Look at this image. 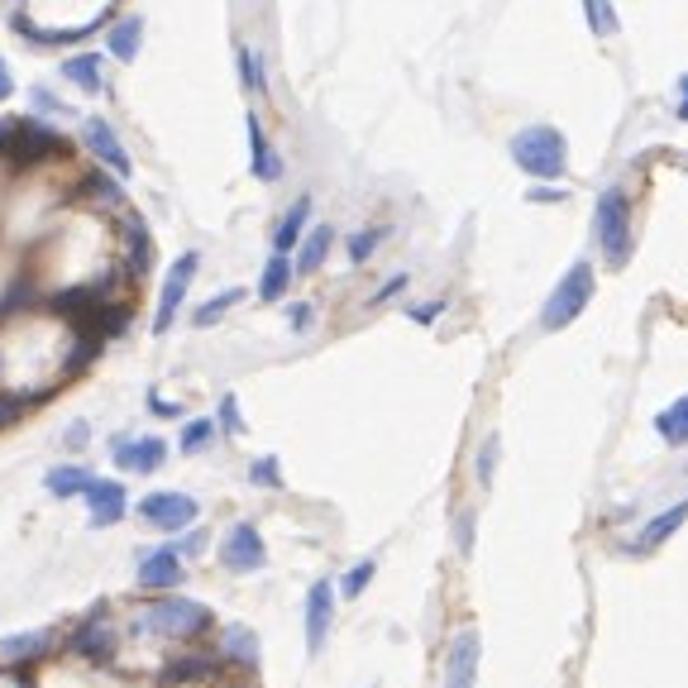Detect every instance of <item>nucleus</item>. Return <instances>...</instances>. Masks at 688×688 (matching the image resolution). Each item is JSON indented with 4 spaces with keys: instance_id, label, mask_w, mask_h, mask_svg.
<instances>
[{
    "instance_id": "nucleus-23",
    "label": "nucleus",
    "mask_w": 688,
    "mask_h": 688,
    "mask_svg": "<svg viewBox=\"0 0 688 688\" xmlns=\"http://www.w3.org/2000/svg\"><path fill=\"white\" fill-rule=\"evenodd\" d=\"M43 651H53V631H20V636H6L0 641V659L20 665V659H34Z\"/></svg>"
},
{
    "instance_id": "nucleus-11",
    "label": "nucleus",
    "mask_w": 688,
    "mask_h": 688,
    "mask_svg": "<svg viewBox=\"0 0 688 688\" xmlns=\"http://www.w3.org/2000/svg\"><path fill=\"white\" fill-rule=\"evenodd\" d=\"M110 450H115V464H120V469H129V473H153L168 459V440L163 436H139V440L135 436H120Z\"/></svg>"
},
{
    "instance_id": "nucleus-49",
    "label": "nucleus",
    "mask_w": 688,
    "mask_h": 688,
    "mask_svg": "<svg viewBox=\"0 0 688 688\" xmlns=\"http://www.w3.org/2000/svg\"><path fill=\"white\" fill-rule=\"evenodd\" d=\"M149 411H158V416H178V407H172V401H163V397H149Z\"/></svg>"
},
{
    "instance_id": "nucleus-26",
    "label": "nucleus",
    "mask_w": 688,
    "mask_h": 688,
    "mask_svg": "<svg viewBox=\"0 0 688 688\" xmlns=\"http://www.w3.org/2000/svg\"><path fill=\"white\" fill-rule=\"evenodd\" d=\"M655 430H659V440L665 444H688V393L674 397L669 407L655 416Z\"/></svg>"
},
{
    "instance_id": "nucleus-28",
    "label": "nucleus",
    "mask_w": 688,
    "mask_h": 688,
    "mask_svg": "<svg viewBox=\"0 0 688 688\" xmlns=\"http://www.w3.org/2000/svg\"><path fill=\"white\" fill-rule=\"evenodd\" d=\"M583 14H588V29H593L598 39H612L616 29H622V20H616L612 0H583Z\"/></svg>"
},
{
    "instance_id": "nucleus-47",
    "label": "nucleus",
    "mask_w": 688,
    "mask_h": 688,
    "mask_svg": "<svg viewBox=\"0 0 688 688\" xmlns=\"http://www.w3.org/2000/svg\"><path fill=\"white\" fill-rule=\"evenodd\" d=\"M530 201H559V186H530Z\"/></svg>"
},
{
    "instance_id": "nucleus-35",
    "label": "nucleus",
    "mask_w": 688,
    "mask_h": 688,
    "mask_svg": "<svg viewBox=\"0 0 688 688\" xmlns=\"http://www.w3.org/2000/svg\"><path fill=\"white\" fill-rule=\"evenodd\" d=\"M249 479H254L258 487H278V483H282V469H278V459H272V454H264V459H254Z\"/></svg>"
},
{
    "instance_id": "nucleus-40",
    "label": "nucleus",
    "mask_w": 688,
    "mask_h": 688,
    "mask_svg": "<svg viewBox=\"0 0 688 688\" xmlns=\"http://www.w3.org/2000/svg\"><path fill=\"white\" fill-rule=\"evenodd\" d=\"M440 311H444V301H426V307H411V321H416V325H430Z\"/></svg>"
},
{
    "instance_id": "nucleus-37",
    "label": "nucleus",
    "mask_w": 688,
    "mask_h": 688,
    "mask_svg": "<svg viewBox=\"0 0 688 688\" xmlns=\"http://www.w3.org/2000/svg\"><path fill=\"white\" fill-rule=\"evenodd\" d=\"M493 464H497V436H487L479 450V483H493Z\"/></svg>"
},
{
    "instance_id": "nucleus-32",
    "label": "nucleus",
    "mask_w": 688,
    "mask_h": 688,
    "mask_svg": "<svg viewBox=\"0 0 688 688\" xmlns=\"http://www.w3.org/2000/svg\"><path fill=\"white\" fill-rule=\"evenodd\" d=\"M373 573H378V565H373V559H358V565L340 579V593H344V598H358V593H364V588L373 583Z\"/></svg>"
},
{
    "instance_id": "nucleus-42",
    "label": "nucleus",
    "mask_w": 688,
    "mask_h": 688,
    "mask_svg": "<svg viewBox=\"0 0 688 688\" xmlns=\"http://www.w3.org/2000/svg\"><path fill=\"white\" fill-rule=\"evenodd\" d=\"M67 444H72V450H82V444L86 440H92V426H86V421H77V426H67V436H63Z\"/></svg>"
},
{
    "instance_id": "nucleus-13",
    "label": "nucleus",
    "mask_w": 688,
    "mask_h": 688,
    "mask_svg": "<svg viewBox=\"0 0 688 688\" xmlns=\"http://www.w3.org/2000/svg\"><path fill=\"white\" fill-rule=\"evenodd\" d=\"M67 651L72 655H82V659H110L115 655V626L106 622V612H92L86 622L77 626V636L67 641Z\"/></svg>"
},
{
    "instance_id": "nucleus-39",
    "label": "nucleus",
    "mask_w": 688,
    "mask_h": 688,
    "mask_svg": "<svg viewBox=\"0 0 688 688\" xmlns=\"http://www.w3.org/2000/svg\"><path fill=\"white\" fill-rule=\"evenodd\" d=\"M407 282H411V278H407V272H397V278H393V282H383V287H378V292H373V307H383V301H387V297L407 292Z\"/></svg>"
},
{
    "instance_id": "nucleus-2",
    "label": "nucleus",
    "mask_w": 688,
    "mask_h": 688,
    "mask_svg": "<svg viewBox=\"0 0 688 688\" xmlns=\"http://www.w3.org/2000/svg\"><path fill=\"white\" fill-rule=\"evenodd\" d=\"M593 292H598V278H593V264L588 258H579L565 278L555 282V292L545 297V307H540V330H565V325H573L583 315V307L593 301Z\"/></svg>"
},
{
    "instance_id": "nucleus-6",
    "label": "nucleus",
    "mask_w": 688,
    "mask_h": 688,
    "mask_svg": "<svg viewBox=\"0 0 688 688\" xmlns=\"http://www.w3.org/2000/svg\"><path fill=\"white\" fill-rule=\"evenodd\" d=\"M82 143H86V153H92L96 163H106V172H115V178H129V172H135V163H129L120 135H115V125L100 120V115H86Z\"/></svg>"
},
{
    "instance_id": "nucleus-15",
    "label": "nucleus",
    "mask_w": 688,
    "mask_h": 688,
    "mask_svg": "<svg viewBox=\"0 0 688 688\" xmlns=\"http://www.w3.org/2000/svg\"><path fill=\"white\" fill-rule=\"evenodd\" d=\"M330 616H335V583H315L307 593V651H321L330 636Z\"/></svg>"
},
{
    "instance_id": "nucleus-44",
    "label": "nucleus",
    "mask_w": 688,
    "mask_h": 688,
    "mask_svg": "<svg viewBox=\"0 0 688 688\" xmlns=\"http://www.w3.org/2000/svg\"><path fill=\"white\" fill-rule=\"evenodd\" d=\"M14 416H20V401H14V397H6V393H0V430H6V426L14 421Z\"/></svg>"
},
{
    "instance_id": "nucleus-25",
    "label": "nucleus",
    "mask_w": 688,
    "mask_h": 688,
    "mask_svg": "<svg viewBox=\"0 0 688 688\" xmlns=\"http://www.w3.org/2000/svg\"><path fill=\"white\" fill-rule=\"evenodd\" d=\"M63 77L72 86H82L86 96L92 92H106V82H100V53H77V57H67L63 63Z\"/></svg>"
},
{
    "instance_id": "nucleus-34",
    "label": "nucleus",
    "mask_w": 688,
    "mask_h": 688,
    "mask_svg": "<svg viewBox=\"0 0 688 688\" xmlns=\"http://www.w3.org/2000/svg\"><path fill=\"white\" fill-rule=\"evenodd\" d=\"M206 674H211V659L192 655V659H178V665L168 669V684H182V679H206Z\"/></svg>"
},
{
    "instance_id": "nucleus-38",
    "label": "nucleus",
    "mask_w": 688,
    "mask_h": 688,
    "mask_svg": "<svg viewBox=\"0 0 688 688\" xmlns=\"http://www.w3.org/2000/svg\"><path fill=\"white\" fill-rule=\"evenodd\" d=\"M172 550H178V555H201V550H206V530H186Z\"/></svg>"
},
{
    "instance_id": "nucleus-10",
    "label": "nucleus",
    "mask_w": 688,
    "mask_h": 688,
    "mask_svg": "<svg viewBox=\"0 0 688 688\" xmlns=\"http://www.w3.org/2000/svg\"><path fill=\"white\" fill-rule=\"evenodd\" d=\"M479 631H459L450 641V655H444V688H473L479 684Z\"/></svg>"
},
{
    "instance_id": "nucleus-46",
    "label": "nucleus",
    "mask_w": 688,
    "mask_h": 688,
    "mask_svg": "<svg viewBox=\"0 0 688 688\" xmlns=\"http://www.w3.org/2000/svg\"><path fill=\"white\" fill-rule=\"evenodd\" d=\"M10 92H14V77H10V63H6V57H0V106H6V100H10Z\"/></svg>"
},
{
    "instance_id": "nucleus-19",
    "label": "nucleus",
    "mask_w": 688,
    "mask_h": 688,
    "mask_svg": "<svg viewBox=\"0 0 688 688\" xmlns=\"http://www.w3.org/2000/svg\"><path fill=\"white\" fill-rule=\"evenodd\" d=\"M139 43H143V14H125V20L110 24V34H106L110 57H120V63H135V57H139Z\"/></svg>"
},
{
    "instance_id": "nucleus-30",
    "label": "nucleus",
    "mask_w": 688,
    "mask_h": 688,
    "mask_svg": "<svg viewBox=\"0 0 688 688\" xmlns=\"http://www.w3.org/2000/svg\"><path fill=\"white\" fill-rule=\"evenodd\" d=\"M235 63H239V77H244V92H268V82H264V63H258V53L249 49V43H239V53H235Z\"/></svg>"
},
{
    "instance_id": "nucleus-5",
    "label": "nucleus",
    "mask_w": 688,
    "mask_h": 688,
    "mask_svg": "<svg viewBox=\"0 0 688 688\" xmlns=\"http://www.w3.org/2000/svg\"><path fill=\"white\" fill-rule=\"evenodd\" d=\"M201 272V254L186 249L172 258V268L163 272V297H158V315H153V330L163 335V330H172V321H178L182 301H186V287H192V278Z\"/></svg>"
},
{
    "instance_id": "nucleus-41",
    "label": "nucleus",
    "mask_w": 688,
    "mask_h": 688,
    "mask_svg": "<svg viewBox=\"0 0 688 688\" xmlns=\"http://www.w3.org/2000/svg\"><path fill=\"white\" fill-rule=\"evenodd\" d=\"M34 106H39V110H53V115H72L67 100H57V96H49V92H34Z\"/></svg>"
},
{
    "instance_id": "nucleus-48",
    "label": "nucleus",
    "mask_w": 688,
    "mask_h": 688,
    "mask_svg": "<svg viewBox=\"0 0 688 688\" xmlns=\"http://www.w3.org/2000/svg\"><path fill=\"white\" fill-rule=\"evenodd\" d=\"M292 325H297V330L311 325V307H307V301H301V307H292Z\"/></svg>"
},
{
    "instance_id": "nucleus-24",
    "label": "nucleus",
    "mask_w": 688,
    "mask_h": 688,
    "mask_svg": "<svg viewBox=\"0 0 688 688\" xmlns=\"http://www.w3.org/2000/svg\"><path fill=\"white\" fill-rule=\"evenodd\" d=\"M92 479H96V473L86 464H57V469H49V479H43V483H49L53 497H82Z\"/></svg>"
},
{
    "instance_id": "nucleus-22",
    "label": "nucleus",
    "mask_w": 688,
    "mask_h": 688,
    "mask_svg": "<svg viewBox=\"0 0 688 688\" xmlns=\"http://www.w3.org/2000/svg\"><path fill=\"white\" fill-rule=\"evenodd\" d=\"M292 278H297V268H292V258L287 254H272L268 264H264V278H258V297L268 301H282L287 297V287H292Z\"/></svg>"
},
{
    "instance_id": "nucleus-1",
    "label": "nucleus",
    "mask_w": 688,
    "mask_h": 688,
    "mask_svg": "<svg viewBox=\"0 0 688 688\" xmlns=\"http://www.w3.org/2000/svg\"><path fill=\"white\" fill-rule=\"evenodd\" d=\"M512 163L536 182H559L569 172V139L555 125H526L512 135Z\"/></svg>"
},
{
    "instance_id": "nucleus-17",
    "label": "nucleus",
    "mask_w": 688,
    "mask_h": 688,
    "mask_svg": "<svg viewBox=\"0 0 688 688\" xmlns=\"http://www.w3.org/2000/svg\"><path fill=\"white\" fill-rule=\"evenodd\" d=\"M307 225H311V196H297L282 221L272 225V254H292L301 235H307Z\"/></svg>"
},
{
    "instance_id": "nucleus-45",
    "label": "nucleus",
    "mask_w": 688,
    "mask_h": 688,
    "mask_svg": "<svg viewBox=\"0 0 688 688\" xmlns=\"http://www.w3.org/2000/svg\"><path fill=\"white\" fill-rule=\"evenodd\" d=\"M674 115H679V125H688V77H679V100H674Z\"/></svg>"
},
{
    "instance_id": "nucleus-14",
    "label": "nucleus",
    "mask_w": 688,
    "mask_h": 688,
    "mask_svg": "<svg viewBox=\"0 0 688 688\" xmlns=\"http://www.w3.org/2000/svg\"><path fill=\"white\" fill-rule=\"evenodd\" d=\"M86 512H92V526H115L125 516V483H115V479H92L86 483Z\"/></svg>"
},
{
    "instance_id": "nucleus-3",
    "label": "nucleus",
    "mask_w": 688,
    "mask_h": 688,
    "mask_svg": "<svg viewBox=\"0 0 688 688\" xmlns=\"http://www.w3.org/2000/svg\"><path fill=\"white\" fill-rule=\"evenodd\" d=\"M593 235H598V249L612 268H622L631 258V196L622 186H608L593 206Z\"/></svg>"
},
{
    "instance_id": "nucleus-36",
    "label": "nucleus",
    "mask_w": 688,
    "mask_h": 688,
    "mask_svg": "<svg viewBox=\"0 0 688 688\" xmlns=\"http://www.w3.org/2000/svg\"><path fill=\"white\" fill-rule=\"evenodd\" d=\"M215 426H221L225 436H239V430H244V416H239L235 397H221V416H215Z\"/></svg>"
},
{
    "instance_id": "nucleus-9",
    "label": "nucleus",
    "mask_w": 688,
    "mask_h": 688,
    "mask_svg": "<svg viewBox=\"0 0 688 688\" xmlns=\"http://www.w3.org/2000/svg\"><path fill=\"white\" fill-rule=\"evenodd\" d=\"M53 149H63L57 129L39 125V120H20V135H14L10 153H6V163H14V168H34V163H43V158H49Z\"/></svg>"
},
{
    "instance_id": "nucleus-27",
    "label": "nucleus",
    "mask_w": 688,
    "mask_h": 688,
    "mask_svg": "<svg viewBox=\"0 0 688 688\" xmlns=\"http://www.w3.org/2000/svg\"><path fill=\"white\" fill-rule=\"evenodd\" d=\"M125 229H129V272H149V264H153L149 225H143L139 215H129V221H125Z\"/></svg>"
},
{
    "instance_id": "nucleus-12",
    "label": "nucleus",
    "mask_w": 688,
    "mask_h": 688,
    "mask_svg": "<svg viewBox=\"0 0 688 688\" xmlns=\"http://www.w3.org/2000/svg\"><path fill=\"white\" fill-rule=\"evenodd\" d=\"M182 579H186L182 555L172 550V545H163V550H153V555L139 559V588H149V593H172Z\"/></svg>"
},
{
    "instance_id": "nucleus-4",
    "label": "nucleus",
    "mask_w": 688,
    "mask_h": 688,
    "mask_svg": "<svg viewBox=\"0 0 688 688\" xmlns=\"http://www.w3.org/2000/svg\"><path fill=\"white\" fill-rule=\"evenodd\" d=\"M139 626L153 631V636H168V641H196L201 631L211 626V608H201L192 598H158L153 608H143Z\"/></svg>"
},
{
    "instance_id": "nucleus-7",
    "label": "nucleus",
    "mask_w": 688,
    "mask_h": 688,
    "mask_svg": "<svg viewBox=\"0 0 688 688\" xmlns=\"http://www.w3.org/2000/svg\"><path fill=\"white\" fill-rule=\"evenodd\" d=\"M221 559H225V569H235V573H254V569H264L268 565V550H264V536L249 526V522H235L225 530V540H221Z\"/></svg>"
},
{
    "instance_id": "nucleus-43",
    "label": "nucleus",
    "mask_w": 688,
    "mask_h": 688,
    "mask_svg": "<svg viewBox=\"0 0 688 688\" xmlns=\"http://www.w3.org/2000/svg\"><path fill=\"white\" fill-rule=\"evenodd\" d=\"M14 135H20V120H0V158L10 153V143H14Z\"/></svg>"
},
{
    "instance_id": "nucleus-8",
    "label": "nucleus",
    "mask_w": 688,
    "mask_h": 688,
    "mask_svg": "<svg viewBox=\"0 0 688 688\" xmlns=\"http://www.w3.org/2000/svg\"><path fill=\"white\" fill-rule=\"evenodd\" d=\"M139 516L149 526H158V530H186L196 522V497H186V493H149L139 502Z\"/></svg>"
},
{
    "instance_id": "nucleus-33",
    "label": "nucleus",
    "mask_w": 688,
    "mask_h": 688,
    "mask_svg": "<svg viewBox=\"0 0 688 688\" xmlns=\"http://www.w3.org/2000/svg\"><path fill=\"white\" fill-rule=\"evenodd\" d=\"M383 239H387V229H358V235L350 239V258H354V264H368V258L378 254Z\"/></svg>"
},
{
    "instance_id": "nucleus-16",
    "label": "nucleus",
    "mask_w": 688,
    "mask_h": 688,
    "mask_svg": "<svg viewBox=\"0 0 688 688\" xmlns=\"http://www.w3.org/2000/svg\"><path fill=\"white\" fill-rule=\"evenodd\" d=\"M684 522H688V497H684V502H674V507H665L659 516H651V522H645V526L636 530L631 550H655V545H665Z\"/></svg>"
},
{
    "instance_id": "nucleus-18",
    "label": "nucleus",
    "mask_w": 688,
    "mask_h": 688,
    "mask_svg": "<svg viewBox=\"0 0 688 688\" xmlns=\"http://www.w3.org/2000/svg\"><path fill=\"white\" fill-rule=\"evenodd\" d=\"M249 158H254V178L258 182H278L282 178V158L268 149V135H264V125H258V115H249Z\"/></svg>"
},
{
    "instance_id": "nucleus-20",
    "label": "nucleus",
    "mask_w": 688,
    "mask_h": 688,
    "mask_svg": "<svg viewBox=\"0 0 688 688\" xmlns=\"http://www.w3.org/2000/svg\"><path fill=\"white\" fill-rule=\"evenodd\" d=\"M330 244H335V229H330V225H315V229H307V235H301V244H297V258H292V268H297V272H315V268L325 264Z\"/></svg>"
},
{
    "instance_id": "nucleus-29",
    "label": "nucleus",
    "mask_w": 688,
    "mask_h": 688,
    "mask_svg": "<svg viewBox=\"0 0 688 688\" xmlns=\"http://www.w3.org/2000/svg\"><path fill=\"white\" fill-rule=\"evenodd\" d=\"M239 301H244V292H239V287H225V292H215L211 301H201L192 321H196V325H215V321H221V315H225L229 307H239Z\"/></svg>"
},
{
    "instance_id": "nucleus-21",
    "label": "nucleus",
    "mask_w": 688,
    "mask_h": 688,
    "mask_svg": "<svg viewBox=\"0 0 688 688\" xmlns=\"http://www.w3.org/2000/svg\"><path fill=\"white\" fill-rule=\"evenodd\" d=\"M221 655L229 659V665H244V669H254L258 665V636L249 626H225L221 631Z\"/></svg>"
},
{
    "instance_id": "nucleus-31",
    "label": "nucleus",
    "mask_w": 688,
    "mask_h": 688,
    "mask_svg": "<svg viewBox=\"0 0 688 688\" xmlns=\"http://www.w3.org/2000/svg\"><path fill=\"white\" fill-rule=\"evenodd\" d=\"M215 430H221V426H215L211 416H201V421H186V430H182V454H201V450H206V444L215 440Z\"/></svg>"
}]
</instances>
